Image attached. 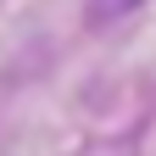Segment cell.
<instances>
[{
	"mask_svg": "<svg viewBox=\"0 0 156 156\" xmlns=\"http://www.w3.org/2000/svg\"><path fill=\"white\" fill-rule=\"evenodd\" d=\"M134 6H145V0H89V23L101 28V23H117L123 11H134Z\"/></svg>",
	"mask_w": 156,
	"mask_h": 156,
	"instance_id": "obj_1",
	"label": "cell"
}]
</instances>
